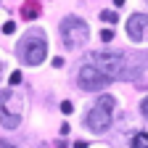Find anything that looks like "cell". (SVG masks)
Instances as JSON below:
<instances>
[{"label": "cell", "instance_id": "cell-1", "mask_svg": "<svg viewBox=\"0 0 148 148\" xmlns=\"http://www.w3.org/2000/svg\"><path fill=\"white\" fill-rule=\"evenodd\" d=\"M92 66L101 69L108 79H135L140 74V66H135L132 61H130V56H124L122 50L95 53L92 56Z\"/></svg>", "mask_w": 148, "mask_h": 148}, {"label": "cell", "instance_id": "cell-2", "mask_svg": "<svg viewBox=\"0 0 148 148\" xmlns=\"http://www.w3.org/2000/svg\"><path fill=\"white\" fill-rule=\"evenodd\" d=\"M16 56L24 66H37L48 56V37L42 29H29L21 40L16 42Z\"/></svg>", "mask_w": 148, "mask_h": 148}, {"label": "cell", "instance_id": "cell-3", "mask_svg": "<svg viewBox=\"0 0 148 148\" xmlns=\"http://www.w3.org/2000/svg\"><path fill=\"white\" fill-rule=\"evenodd\" d=\"M114 106H116L114 95H101L98 103L92 106L87 111V116H85L87 130H92V132H106L111 127V111H114Z\"/></svg>", "mask_w": 148, "mask_h": 148}, {"label": "cell", "instance_id": "cell-4", "mask_svg": "<svg viewBox=\"0 0 148 148\" xmlns=\"http://www.w3.org/2000/svg\"><path fill=\"white\" fill-rule=\"evenodd\" d=\"M87 37H90V29L87 24L82 21V18L77 16H66L64 21H61V40L69 50H77L87 42Z\"/></svg>", "mask_w": 148, "mask_h": 148}, {"label": "cell", "instance_id": "cell-5", "mask_svg": "<svg viewBox=\"0 0 148 148\" xmlns=\"http://www.w3.org/2000/svg\"><path fill=\"white\" fill-rule=\"evenodd\" d=\"M77 82H79V87H82V90H87V92H98V90H103L111 79L106 77L101 69H95L92 64H85V66H79Z\"/></svg>", "mask_w": 148, "mask_h": 148}, {"label": "cell", "instance_id": "cell-6", "mask_svg": "<svg viewBox=\"0 0 148 148\" xmlns=\"http://www.w3.org/2000/svg\"><path fill=\"white\" fill-rule=\"evenodd\" d=\"M127 34L135 42L148 40V13H132L127 18Z\"/></svg>", "mask_w": 148, "mask_h": 148}, {"label": "cell", "instance_id": "cell-7", "mask_svg": "<svg viewBox=\"0 0 148 148\" xmlns=\"http://www.w3.org/2000/svg\"><path fill=\"white\" fill-rule=\"evenodd\" d=\"M8 101H11V90H3L0 92V124H3L5 130H16L18 122H21V116L8 108Z\"/></svg>", "mask_w": 148, "mask_h": 148}, {"label": "cell", "instance_id": "cell-8", "mask_svg": "<svg viewBox=\"0 0 148 148\" xmlns=\"http://www.w3.org/2000/svg\"><path fill=\"white\" fill-rule=\"evenodd\" d=\"M37 16H40V5L37 3H27L21 8V18H27V21H32V18H37Z\"/></svg>", "mask_w": 148, "mask_h": 148}, {"label": "cell", "instance_id": "cell-9", "mask_svg": "<svg viewBox=\"0 0 148 148\" xmlns=\"http://www.w3.org/2000/svg\"><path fill=\"white\" fill-rule=\"evenodd\" d=\"M132 148H148V132L132 135Z\"/></svg>", "mask_w": 148, "mask_h": 148}, {"label": "cell", "instance_id": "cell-10", "mask_svg": "<svg viewBox=\"0 0 148 148\" xmlns=\"http://www.w3.org/2000/svg\"><path fill=\"white\" fill-rule=\"evenodd\" d=\"M101 21L103 24H116L119 16H116V11H101Z\"/></svg>", "mask_w": 148, "mask_h": 148}, {"label": "cell", "instance_id": "cell-11", "mask_svg": "<svg viewBox=\"0 0 148 148\" xmlns=\"http://www.w3.org/2000/svg\"><path fill=\"white\" fill-rule=\"evenodd\" d=\"M8 82H11V87H16L18 82H21V71H11V77H8Z\"/></svg>", "mask_w": 148, "mask_h": 148}, {"label": "cell", "instance_id": "cell-12", "mask_svg": "<svg viewBox=\"0 0 148 148\" xmlns=\"http://www.w3.org/2000/svg\"><path fill=\"white\" fill-rule=\"evenodd\" d=\"M101 40L103 42H111V40H114V32H111V29H103L101 32Z\"/></svg>", "mask_w": 148, "mask_h": 148}, {"label": "cell", "instance_id": "cell-13", "mask_svg": "<svg viewBox=\"0 0 148 148\" xmlns=\"http://www.w3.org/2000/svg\"><path fill=\"white\" fill-rule=\"evenodd\" d=\"M3 32H5V34H13V32H16V24H13V21H5V24H3Z\"/></svg>", "mask_w": 148, "mask_h": 148}, {"label": "cell", "instance_id": "cell-14", "mask_svg": "<svg viewBox=\"0 0 148 148\" xmlns=\"http://www.w3.org/2000/svg\"><path fill=\"white\" fill-rule=\"evenodd\" d=\"M140 111H143V116H145V119H148V95H145V98H143V103H140Z\"/></svg>", "mask_w": 148, "mask_h": 148}, {"label": "cell", "instance_id": "cell-15", "mask_svg": "<svg viewBox=\"0 0 148 148\" xmlns=\"http://www.w3.org/2000/svg\"><path fill=\"white\" fill-rule=\"evenodd\" d=\"M71 108H74V106H71L69 101H64V103H61V111H64V114H71Z\"/></svg>", "mask_w": 148, "mask_h": 148}, {"label": "cell", "instance_id": "cell-16", "mask_svg": "<svg viewBox=\"0 0 148 148\" xmlns=\"http://www.w3.org/2000/svg\"><path fill=\"white\" fill-rule=\"evenodd\" d=\"M0 148H16L13 143H8V140H0Z\"/></svg>", "mask_w": 148, "mask_h": 148}, {"label": "cell", "instance_id": "cell-17", "mask_svg": "<svg viewBox=\"0 0 148 148\" xmlns=\"http://www.w3.org/2000/svg\"><path fill=\"white\" fill-rule=\"evenodd\" d=\"M114 5H124V0H114Z\"/></svg>", "mask_w": 148, "mask_h": 148}, {"label": "cell", "instance_id": "cell-18", "mask_svg": "<svg viewBox=\"0 0 148 148\" xmlns=\"http://www.w3.org/2000/svg\"><path fill=\"white\" fill-rule=\"evenodd\" d=\"M0 69H3V61H0Z\"/></svg>", "mask_w": 148, "mask_h": 148}]
</instances>
